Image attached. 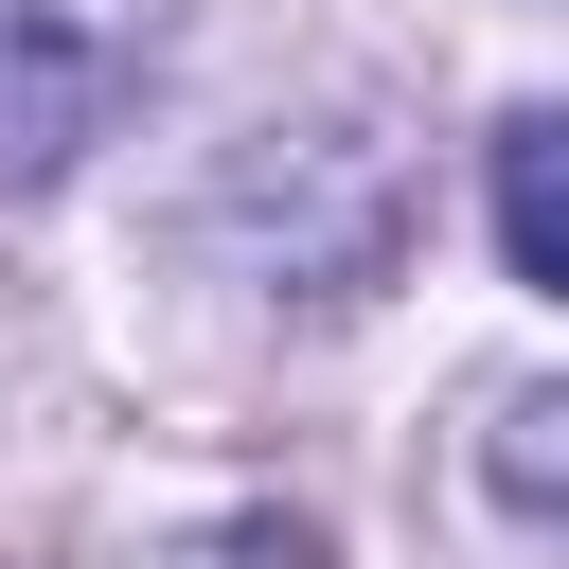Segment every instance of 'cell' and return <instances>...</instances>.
I'll use <instances>...</instances> for the list:
<instances>
[{
	"instance_id": "3957f363",
	"label": "cell",
	"mask_w": 569,
	"mask_h": 569,
	"mask_svg": "<svg viewBox=\"0 0 569 569\" xmlns=\"http://www.w3.org/2000/svg\"><path fill=\"white\" fill-rule=\"evenodd\" d=\"M498 249H516V284L569 302V107H516L498 124Z\"/></svg>"
},
{
	"instance_id": "277c9868",
	"label": "cell",
	"mask_w": 569,
	"mask_h": 569,
	"mask_svg": "<svg viewBox=\"0 0 569 569\" xmlns=\"http://www.w3.org/2000/svg\"><path fill=\"white\" fill-rule=\"evenodd\" d=\"M480 480H498L533 533H569V391H516V409L480 427Z\"/></svg>"
},
{
	"instance_id": "7a4b0ae2",
	"label": "cell",
	"mask_w": 569,
	"mask_h": 569,
	"mask_svg": "<svg viewBox=\"0 0 569 569\" xmlns=\"http://www.w3.org/2000/svg\"><path fill=\"white\" fill-rule=\"evenodd\" d=\"M142 89V36L89 0H0V196H53Z\"/></svg>"
},
{
	"instance_id": "6da1fadb",
	"label": "cell",
	"mask_w": 569,
	"mask_h": 569,
	"mask_svg": "<svg viewBox=\"0 0 569 569\" xmlns=\"http://www.w3.org/2000/svg\"><path fill=\"white\" fill-rule=\"evenodd\" d=\"M213 231L267 267V284H302V302H373L391 284V249H409V160L373 142V124H267L231 178H213Z\"/></svg>"
}]
</instances>
